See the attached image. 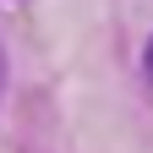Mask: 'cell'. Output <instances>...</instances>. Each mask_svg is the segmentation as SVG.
I'll use <instances>...</instances> for the list:
<instances>
[{
	"label": "cell",
	"instance_id": "1",
	"mask_svg": "<svg viewBox=\"0 0 153 153\" xmlns=\"http://www.w3.org/2000/svg\"><path fill=\"white\" fill-rule=\"evenodd\" d=\"M142 76H148V88H153V38L142 44Z\"/></svg>",
	"mask_w": 153,
	"mask_h": 153
},
{
	"label": "cell",
	"instance_id": "2",
	"mask_svg": "<svg viewBox=\"0 0 153 153\" xmlns=\"http://www.w3.org/2000/svg\"><path fill=\"white\" fill-rule=\"evenodd\" d=\"M0 104H6V44H0Z\"/></svg>",
	"mask_w": 153,
	"mask_h": 153
}]
</instances>
